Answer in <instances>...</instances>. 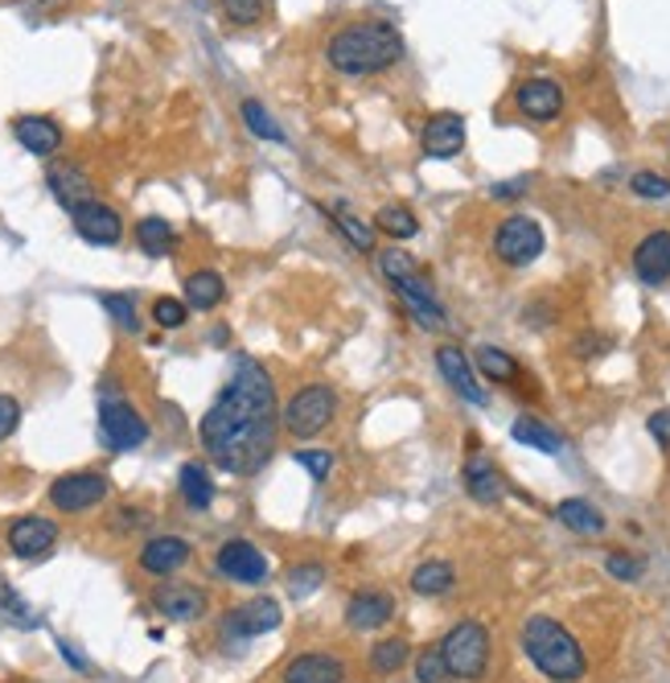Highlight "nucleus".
<instances>
[{
  "mask_svg": "<svg viewBox=\"0 0 670 683\" xmlns=\"http://www.w3.org/2000/svg\"><path fill=\"white\" fill-rule=\"evenodd\" d=\"M494 256L506 263V268H526V263H535L543 256V227L526 215L502 218L494 231Z\"/></svg>",
  "mask_w": 670,
  "mask_h": 683,
  "instance_id": "6",
  "label": "nucleus"
},
{
  "mask_svg": "<svg viewBox=\"0 0 670 683\" xmlns=\"http://www.w3.org/2000/svg\"><path fill=\"white\" fill-rule=\"evenodd\" d=\"M284 622V610H280L272 597H255V601H243L239 610L227 618V630L239 634V639H255V634H268Z\"/></svg>",
  "mask_w": 670,
  "mask_h": 683,
  "instance_id": "16",
  "label": "nucleus"
},
{
  "mask_svg": "<svg viewBox=\"0 0 670 683\" xmlns=\"http://www.w3.org/2000/svg\"><path fill=\"white\" fill-rule=\"evenodd\" d=\"M239 112H243V124H248V128L255 132L260 141H272V145H284V128H280L276 120L268 116V107H263L260 100H243V107H239Z\"/></svg>",
  "mask_w": 670,
  "mask_h": 683,
  "instance_id": "33",
  "label": "nucleus"
},
{
  "mask_svg": "<svg viewBox=\"0 0 670 683\" xmlns=\"http://www.w3.org/2000/svg\"><path fill=\"white\" fill-rule=\"evenodd\" d=\"M329 218H334L337 231L346 235V239H350V244H354L358 251H370V248H375V235H370V227H366V223H358V218H354L350 210H346V206H334V210H329Z\"/></svg>",
  "mask_w": 670,
  "mask_h": 683,
  "instance_id": "35",
  "label": "nucleus"
},
{
  "mask_svg": "<svg viewBox=\"0 0 670 683\" xmlns=\"http://www.w3.org/2000/svg\"><path fill=\"white\" fill-rule=\"evenodd\" d=\"M478 371L485 379H494V383H514V379H519V363H514L506 350H498V346L478 350Z\"/></svg>",
  "mask_w": 670,
  "mask_h": 683,
  "instance_id": "31",
  "label": "nucleus"
},
{
  "mask_svg": "<svg viewBox=\"0 0 670 683\" xmlns=\"http://www.w3.org/2000/svg\"><path fill=\"white\" fill-rule=\"evenodd\" d=\"M605 568H609V577H617V581H638L641 572H646V565L629 552H609L605 556Z\"/></svg>",
  "mask_w": 670,
  "mask_h": 683,
  "instance_id": "42",
  "label": "nucleus"
},
{
  "mask_svg": "<svg viewBox=\"0 0 670 683\" xmlns=\"http://www.w3.org/2000/svg\"><path fill=\"white\" fill-rule=\"evenodd\" d=\"M186 560H190V539L181 536H153L140 548V568L148 577H174Z\"/></svg>",
  "mask_w": 670,
  "mask_h": 683,
  "instance_id": "17",
  "label": "nucleus"
},
{
  "mask_svg": "<svg viewBox=\"0 0 670 683\" xmlns=\"http://www.w3.org/2000/svg\"><path fill=\"white\" fill-rule=\"evenodd\" d=\"M227 297V284L214 268H198L186 277V306L190 309H214Z\"/></svg>",
  "mask_w": 670,
  "mask_h": 683,
  "instance_id": "26",
  "label": "nucleus"
},
{
  "mask_svg": "<svg viewBox=\"0 0 670 683\" xmlns=\"http://www.w3.org/2000/svg\"><path fill=\"white\" fill-rule=\"evenodd\" d=\"M280 404L272 375L255 359H234L227 387L214 395L210 412L198 424L206 457L227 474H255L276 453Z\"/></svg>",
  "mask_w": 670,
  "mask_h": 683,
  "instance_id": "1",
  "label": "nucleus"
},
{
  "mask_svg": "<svg viewBox=\"0 0 670 683\" xmlns=\"http://www.w3.org/2000/svg\"><path fill=\"white\" fill-rule=\"evenodd\" d=\"M555 515H559V524L568 527V531H576V536H600V531H605V515H600L588 498H564V503L555 507Z\"/></svg>",
  "mask_w": 670,
  "mask_h": 683,
  "instance_id": "25",
  "label": "nucleus"
},
{
  "mask_svg": "<svg viewBox=\"0 0 670 683\" xmlns=\"http://www.w3.org/2000/svg\"><path fill=\"white\" fill-rule=\"evenodd\" d=\"M465 490L473 503H481V507H498L502 498H506V482H502V474H498V466H490V462H481V457H473L465 466Z\"/></svg>",
  "mask_w": 670,
  "mask_h": 683,
  "instance_id": "24",
  "label": "nucleus"
},
{
  "mask_svg": "<svg viewBox=\"0 0 670 683\" xmlns=\"http://www.w3.org/2000/svg\"><path fill=\"white\" fill-rule=\"evenodd\" d=\"M634 272L641 284H662L670 277V231H650L634 248Z\"/></svg>",
  "mask_w": 670,
  "mask_h": 683,
  "instance_id": "19",
  "label": "nucleus"
},
{
  "mask_svg": "<svg viewBox=\"0 0 670 683\" xmlns=\"http://www.w3.org/2000/svg\"><path fill=\"white\" fill-rule=\"evenodd\" d=\"M346 680V668H342V659L325 651H308V654H296L289 668H284V683H342Z\"/></svg>",
  "mask_w": 670,
  "mask_h": 683,
  "instance_id": "21",
  "label": "nucleus"
},
{
  "mask_svg": "<svg viewBox=\"0 0 670 683\" xmlns=\"http://www.w3.org/2000/svg\"><path fill=\"white\" fill-rule=\"evenodd\" d=\"M411 646L404 639H383L370 646V671H379V675H391V671H399L404 663H408Z\"/></svg>",
  "mask_w": 670,
  "mask_h": 683,
  "instance_id": "32",
  "label": "nucleus"
},
{
  "mask_svg": "<svg viewBox=\"0 0 670 683\" xmlns=\"http://www.w3.org/2000/svg\"><path fill=\"white\" fill-rule=\"evenodd\" d=\"M59 544V524L45 515H21L9 524V552L21 560H38Z\"/></svg>",
  "mask_w": 670,
  "mask_h": 683,
  "instance_id": "10",
  "label": "nucleus"
},
{
  "mask_svg": "<svg viewBox=\"0 0 670 683\" xmlns=\"http://www.w3.org/2000/svg\"><path fill=\"white\" fill-rule=\"evenodd\" d=\"M437 366H440V375H444V383H449L461 400L485 407V387H481V379L473 375V366H469V359L461 354V346H440Z\"/></svg>",
  "mask_w": 670,
  "mask_h": 683,
  "instance_id": "14",
  "label": "nucleus"
},
{
  "mask_svg": "<svg viewBox=\"0 0 670 683\" xmlns=\"http://www.w3.org/2000/svg\"><path fill=\"white\" fill-rule=\"evenodd\" d=\"M325 59L337 74H379L404 59V38L383 21H354L329 38Z\"/></svg>",
  "mask_w": 670,
  "mask_h": 683,
  "instance_id": "2",
  "label": "nucleus"
},
{
  "mask_svg": "<svg viewBox=\"0 0 670 683\" xmlns=\"http://www.w3.org/2000/svg\"><path fill=\"white\" fill-rule=\"evenodd\" d=\"M103 306H107V313H112V318H116L128 334L140 325V321H136V306H132V297H124V292H107V297H103Z\"/></svg>",
  "mask_w": 670,
  "mask_h": 683,
  "instance_id": "44",
  "label": "nucleus"
},
{
  "mask_svg": "<svg viewBox=\"0 0 670 683\" xmlns=\"http://www.w3.org/2000/svg\"><path fill=\"white\" fill-rule=\"evenodd\" d=\"M629 189H634L638 198H650V203H658V198H670V177L641 169V174L629 177Z\"/></svg>",
  "mask_w": 670,
  "mask_h": 683,
  "instance_id": "38",
  "label": "nucleus"
},
{
  "mask_svg": "<svg viewBox=\"0 0 670 683\" xmlns=\"http://www.w3.org/2000/svg\"><path fill=\"white\" fill-rule=\"evenodd\" d=\"M153 606H157L169 622H198L206 613V593L198 589V584H160L157 593H153Z\"/></svg>",
  "mask_w": 670,
  "mask_h": 683,
  "instance_id": "15",
  "label": "nucleus"
},
{
  "mask_svg": "<svg viewBox=\"0 0 670 683\" xmlns=\"http://www.w3.org/2000/svg\"><path fill=\"white\" fill-rule=\"evenodd\" d=\"M523 651L535 663V671L552 683H580L588 671V659H584L576 634L547 613H535L523 622Z\"/></svg>",
  "mask_w": 670,
  "mask_h": 683,
  "instance_id": "3",
  "label": "nucleus"
},
{
  "mask_svg": "<svg viewBox=\"0 0 670 683\" xmlns=\"http://www.w3.org/2000/svg\"><path fill=\"white\" fill-rule=\"evenodd\" d=\"M526 189V177L523 182H511V186H494V198H514V194H523Z\"/></svg>",
  "mask_w": 670,
  "mask_h": 683,
  "instance_id": "46",
  "label": "nucleus"
},
{
  "mask_svg": "<svg viewBox=\"0 0 670 683\" xmlns=\"http://www.w3.org/2000/svg\"><path fill=\"white\" fill-rule=\"evenodd\" d=\"M337 416V392L329 383H305L301 392H292V400L280 407V421L292 436H321Z\"/></svg>",
  "mask_w": 670,
  "mask_h": 683,
  "instance_id": "5",
  "label": "nucleus"
},
{
  "mask_svg": "<svg viewBox=\"0 0 670 683\" xmlns=\"http://www.w3.org/2000/svg\"><path fill=\"white\" fill-rule=\"evenodd\" d=\"M452 584H457V568H452L449 560H423V565L411 572V593H420V597L449 593Z\"/></svg>",
  "mask_w": 670,
  "mask_h": 683,
  "instance_id": "28",
  "label": "nucleus"
},
{
  "mask_svg": "<svg viewBox=\"0 0 670 683\" xmlns=\"http://www.w3.org/2000/svg\"><path fill=\"white\" fill-rule=\"evenodd\" d=\"M17 424H21V404L13 395H0V441H9L17 433Z\"/></svg>",
  "mask_w": 670,
  "mask_h": 683,
  "instance_id": "45",
  "label": "nucleus"
},
{
  "mask_svg": "<svg viewBox=\"0 0 670 683\" xmlns=\"http://www.w3.org/2000/svg\"><path fill=\"white\" fill-rule=\"evenodd\" d=\"M45 186H50V194L59 198L66 210H78L83 203H91V182L87 174L78 169V165H50V174H45Z\"/></svg>",
  "mask_w": 670,
  "mask_h": 683,
  "instance_id": "22",
  "label": "nucleus"
},
{
  "mask_svg": "<svg viewBox=\"0 0 670 683\" xmlns=\"http://www.w3.org/2000/svg\"><path fill=\"white\" fill-rule=\"evenodd\" d=\"M391 289L404 297V306H408V318L416 321V325H423V330H440V325L449 321L444 306H440L437 297H432V289H428L420 277L399 280V284H391Z\"/></svg>",
  "mask_w": 670,
  "mask_h": 683,
  "instance_id": "18",
  "label": "nucleus"
},
{
  "mask_svg": "<svg viewBox=\"0 0 670 683\" xmlns=\"http://www.w3.org/2000/svg\"><path fill=\"white\" fill-rule=\"evenodd\" d=\"M107 498V478L100 469H74L50 482V507L62 515H83V510L100 507Z\"/></svg>",
  "mask_w": 670,
  "mask_h": 683,
  "instance_id": "7",
  "label": "nucleus"
},
{
  "mask_svg": "<svg viewBox=\"0 0 670 683\" xmlns=\"http://www.w3.org/2000/svg\"><path fill=\"white\" fill-rule=\"evenodd\" d=\"M13 136L30 148V153H38V157H50V153H59L62 148V128L54 124V120H45V116L13 120Z\"/></svg>",
  "mask_w": 670,
  "mask_h": 683,
  "instance_id": "23",
  "label": "nucleus"
},
{
  "mask_svg": "<svg viewBox=\"0 0 670 683\" xmlns=\"http://www.w3.org/2000/svg\"><path fill=\"white\" fill-rule=\"evenodd\" d=\"M420 145L428 157H437V161L457 157V153L465 148V120L457 116V112H440V116H432L423 124Z\"/></svg>",
  "mask_w": 670,
  "mask_h": 683,
  "instance_id": "13",
  "label": "nucleus"
},
{
  "mask_svg": "<svg viewBox=\"0 0 670 683\" xmlns=\"http://www.w3.org/2000/svg\"><path fill=\"white\" fill-rule=\"evenodd\" d=\"M511 436L514 441H523L526 449H540V453H559L564 449V441H559V433H552L543 421H535V416H519V421L511 424Z\"/></svg>",
  "mask_w": 670,
  "mask_h": 683,
  "instance_id": "30",
  "label": "nucleus"
},
{
  "mask_svg": "<svg viewBox=\"0 0 670 683\" xmlns=\"http://www.w3.org/2000/svg\"><path fill=\"white\" fill-rule=\"evenodd\" d=\"M100 428H103L107 449H116V453L140 449V445L148 441L145 416H140L132 404H124V400H103L100 404Z\"/></svg>",
  "mask_w": 670,
  "mask_h": 683,
  "instance_id": "8",
  "label": "nucleus"
},
{
  "mask_svg": "<svg viewBox=\"0 0 670 683\" xmlns=\"http://www.w3.org/2000/svg\"><path fill=\"white\" fill-rule=\"evenodd\" d=\"M136 248L145 251V256H153V260H160V256H169V251L177 248V231L157 215L140 218V223H136Z\"/></svg>",
  "mask_w": 670,
  "mask_h": 683,
  "instance_id": "27",
  "label": "nucleus"
},
{
  "mask_svg": "<svg viewBox=\"0 0 670 683\" xmlns=\"http://www.w3.org/2000/svg\"><path fill=\"white\" fill-rule=\"evenodd\" d=\"M321 581H325V568L321 565H296L289 572V593L292 597H308L313 589H321Z\"/></svg>",
  "mask_w": 670,
  "mask_h": 683,
  "instance_id": "39",
  "label": "nucleus"
},
{
  "mask_svg": "<svg viewBox=\"0 0 670 683\" xmlns=\"http://www.w3.org/2000/svg\"><path fill=\"white\" fill-rule=\"evenodd\" d=\"M514 100H519V112L535 124H552L564 116V91L555 79H526Z\"/></svg>",
  "mask_w": 670,
  "mask_h": 683,
  "instance_id": "12",
  "label": "nucleus"
},
{
  "mask_svg": "<svg viewBox=\"0 0 670 683\" xmlns=\"http://www.w3.org/2000/svg\"><path fill=\"white\" fill-rule=\"evenodd\" d=\"M395 618V597L383 593V589H363L346 601V622L354 630H379L383 622Z\"/></svg>",
  "mask_w": 670,
  "mask_h": 683,
  "instance_id": "20",
  "label": "nucleus"
},
{
  "mask_svg": "<svg viewBox=\"0 0 670 683\" xmlns=\"http://www.w3.org/2000/svg\"><path fill=\"white\" fill-rule=\"evenodd\" d=\"M375 223H379V231L391 235V239H411V235L420 231V223H416V215H411L408 206H383Z\"/></svg>",
  "mask_w": 670,
  "mask_h": 683,
  "instance_id": "34",
  "label": "nucleus"
},
{
  "mask_svg": "<svg viewBox=\"0 0 670 683\" xmlns=\"http://www.w3.org/2000/svg\"><path fill=\"white\" fill-rule=\"evenodd\" d=\"M440 654H444V668H449L452 680L478 683L490 671V630L465 618L440 639Z\"/></svg>",
  "mask_w": 670,
  "mask_h": 683,
  "instance_id": "4",
  "label": "nucleus"
},
{
  "mask_svg": "<svg viewBox=\"0 0 670 683\" xmlns=\"http://www.w3.org/2000/svg\"><path fill=\"white\" fill-rule=\"evenodd\" d=\"M177 486H181V498H186V507L193 510H206L214 503V482H210V469L198 466V462H186L181 474H177Z\"/></svg>",
  "mask_w": 670,
  "mask_h": 683,
  "instance_id": "29",
  "label": "nucleus"
},
{
  "mask_svg": "<svg viewBox=\"0 0 670 683\" xmlns=\"http://www.w3.org/2000/svg\"><path fill=\"white\" fill-rule=\"evenodd\" d=\"M416 680L420 683H449V668H444V654H440V646H428V651H420V659H416Z\"/></svg>",
  "mask_w": 670,
  "mask_h": 683,
  "instance_id": "37",
  "label": "nucleus"
},
{
  "mask_svg": "<svg viewBox=\"0 0 670 683\" xmlns=\"http://www.w3.org/2000/svg\"><path fill=\"white\" fill-rule=\"evenodd\" d=\"M190 318V309L186 301H177V297H160L157 306H153V321H157L160 330H177V325H186Z\"/></svg>",
  "mask_w": 670,
  "mask_h": 683,
  "instance_id": "40",
  "label": "nucleus"
},
{
  "mask_svg": "<svg viewBox=\"0 0 670 683\" xmlns=\"http://www.w3.org/2000/svg\"><path fill=\"white\" fill-rule=\"evenodd\" d=\"M296 466L308 469L317 482L329 478V469H334V453L329 449H296Z\"/></svg>",
  "mask_w": 670,
  "mask_h": 683,
  "instance_id": "41",
  "label": "nucleus"
},
{
  "mask_svg": "<svg viewBox=\"0 0 670 683\" xmlns=\"http://www.w3.org/2000/svg\"><path fill=\"white\" fill-rule=\"evenodd\" d=\"M222 13L234 25H255L263 17V0H222Z\"/></svg>",
  "mask_w": 670,
  "mask_h": 683,
  "instance_id": "43",
  "label": "nucleus"
},
{
  "mask_svg": "<svg viewBox=\"0 0 670 683\" xmlns=\"http://www.w3.org/2000/svg\"><path fill=\"white\" fill-rule=\"evenodd\" d=\"M379 272L387 277V284H399V280H411L420 277V268H416V260H411L404 248H387L379 260Z\"/></svg>",
  "mask_w": 670,
  "mask_h": 683,
  "instance_id": "36",
  "label": "nucleus"
},
{
  "mask_svg": "<svg viewBox=\"0 0 670 683\" xmlns=\"http://www.w3.org/2000/svg\"><path fill=\"white\" fill-rule=\"evenodd\" d=\"M214 568L234 584H263L268 581V572H272L268 560H263V552L251 539H227L219 548V556H214Z\"/></svg>",
  "mask_w": 670,
  "mask_h": 683,
  "instance_id": "9",
  "label": "nucleus"
},
{
  "mask_svg": "<svg viewBox=\"0 0 670 683\" xmlns=\"http://www.w3.org/2000/svg\"><path fill=\"white\" fill-rule=\"evenodd\" d=\"M74 231L87 239L91 248H112V244H119V235H124V223H119V215L112 210L107 203H83L78 210H74Z\"/></svg>",
  "mask_w": 670,
  "mask_h": 683,
  "instance_id": "11",
  "label": "nucleus"
}]
</instances>
